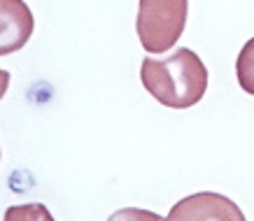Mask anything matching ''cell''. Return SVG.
<instances>
[{"instance_id": "obj_2", "label": "cell", "mask_w": 254, "mask_h": 221, "mask_svg": "<svg viewBox=\"0 0 254 221\" xmlns=\"http://www.w3.org/2000/svg\"><path fill=\"white\" fill-rule=\"evenodd\" d=\"M189 0H140L135 31L149 54H163L175 47L187 26Z\"/></svg>"}, {"instance_id": "obj_7", "label": "cell", "mask_w": 254, "mask_h": 221, "mask_svg": "<svg viewBox=\"0 0 254 221\" xmlns=\"http://www.w3.org/2000/svg\"><path fill=\"white\" fill-rule=\"evenodd\" d=\"M163 217H159L156 212L149 210H140V207H122L117 210L108 221H161Z\"/></svg>"}, {"instance_id": "obj_1", "label": "cell", "mask_w": 254, "mask_h": 221, "mask_svg": "<svg viewBox=\"0 0 254 221\" xmlns=\"http://www.w3.org/2000/svg\"><path fill=\"white\" fill-rule=\"evenodd\" d=\"M140 79L156 103L170 110H187L205 96L208 68L191 49L180 47L166 58L147 56L140 65Z\"/></svg>"}, {"instance_id": "obj_4", "label": "cell", "mask_w": 254, "mask_h": 221, "mask_svg": "<svg viewBox=\"0 0 254 221\" xmlns=\"http://www.w3.org/2000/svg\"><path fill=\"white\" fill-rule=\"evenodd\" d=\"M0 38L2 47L0 54L9 56L12 52H19L28 38H31L35 21H33V12L23 0H0Z\"/></svg>"}, {"instance_id": "obj_6", "label": "cell", "mask_w": 254, "mask_h": 221, "mask_svg": "<svg viewBox=\"0 0 254 221\" xmlns=\"http://www.w3.org/2000/svg\"><path fill=\"white\" fill-rule=\"evenodd\" d=\"M5 221H54V217L42 203H26L7 207Z\"/></svg>"}, {"instance_id": "obj_5", "label": "cell", "mask_w": 254, "mask_h": 221, "mask_svg": "<svg viewBox=\"0 0 254 221\" xmlns=\"http://www.w3.org/2000/svg\"><path fill=\"white\" fill-rule=\"evenodd\" d=\"M236 75H238L240 89L250 96H254V38L245 42L236 61Z\"/></svg>"}, {"instance_id": "obj_3", "label": "cell", "mask_w": 254, "mask_h": 221, "mask_svg": "<svg viewBox=\"0 0 254 221\" xmlns=\"http://www.w3.org/2000/svg\"><path fill=\"white\" fill-rule=\"evenodd\" d=\"M161 221H247L231 198L215 191H200L177 200Z\"/></svg>"}]
</instances>
